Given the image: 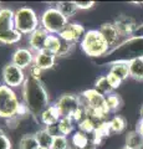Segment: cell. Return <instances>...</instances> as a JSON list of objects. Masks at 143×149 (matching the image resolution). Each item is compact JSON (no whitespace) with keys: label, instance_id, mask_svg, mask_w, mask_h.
I'll return each instance as SVG.
<instances>
[{"label":"cell","instance_id":"7c38bea8","mask_svg":"<svg viewBox=\"0 0 143 149\" xmlns=\"http://www.w3.org/2000/svg\"><path fill=\"white\" fill-rule=\"evenodd\" d=\"M114 27L117 29L119 36H130L135 35L138 29L136 20L127 15H119L113 22Z\"/></svg>","mask_w":143,"mask_h":149},{"label":"cell","instance_id":"cb8c5ba5","mask_svg":"<svg viewBox=\"0 0 143 149\" xmlns=\"http://www.w3.org/2000/svg\"><path fill=\"white\" fill-rule=\"evenodd\" d=\"M95 90L96 91H98L100 93H102V95L105 96H108L111 95V93H113V88L111 87V85L108 83V80H107V77L106 76H101L98 77L97 80H96L95 82Z\"/></svg>","mask_w":143,"mask_h":149},{"label":"cell","instance_id":"5bb4252c","mask_svg":"<svg viewBox=\"0 0 143 149\" xmlns=\"http://www.w3.org/2000/svg\"><path fill=\"white\" fill-rule=\"evenodd\" d=\"M55 61H56V56L51 52H49L47 50H43V51H39V52H35L34 65L36 67H39L41 71L52 68L54 65H55Z\"/></svg>","mask_w":143,"mask_h":149},{"label":"cell","instance_id":"d590c367","mask_svg":"<svg viewBox=\"0 0 143 149\" xmlns=\"http://www.w3.org/2000/svg\"><path fill=\"white\" fill-rule=\"evenodd\" d=\"M41 73H43V71H41L39 67H36L35 65H33V66L30 67V77L35 78V80H40V78H41Z\"/></svg>","mask_w":143,"mask_h":149},{"label":"cell","instance_id":"9a60e30c","mask_svg":"<svg viewBox=\"0 0 143 149\" xmlns=\"http://www.w3.org/2000/svg\"><path fill=\"white\" fill-rule=\"evenodd\" d=\"M98 31L101 32V35L103 36V39L106 40V42H107V45L110 47H116L118 39H119V34H118V31H117L116 27H114L113 24H111V22H105V24L101 25Z\"/></svg>","mask_w":143,"mask_h":149},{"label":"cell","instance_id":"5b68a950","mask_svg":"<svg viewBox=\"0 0 143 149\" xmlns=\"http://www.w3.org/2000/svg\"><path fill=\"white\" fill-rule=\"evenodd\" d=\"M21 103L13 88L0 83V117L8 119L16 118Z\"/></svg>","mask_w":143,"mask_h":149},{"label":"cell","instance_id":"484cf974","mask_svg":"<svg viewBox=\"0 0 143 149\" xmlns=\"http://www.w3.org/2000/svg\"><path fill=\"white\" fill-rule=\"evenodd\" d=\"M73 119L71 117H61L60 120L57 122L59 124V128H60V132H61L62 136H68V134L72 133L73 130Z\"/></svg>","mask_w":143,"mask_h":149},{"label":"cell","instance_id":"d6986e66","mask_svg":"<svg viewBox=\"0 0 143 149\" xmlns=\"http://www.w3.org/2000/svg\"><path fill=\"white\" fill-rule=\"evenodd\" d=\"M126 147L131 149H142L143 148V136L137 130H131L126 136Z\"/></svg>","mask_w":143,"mask_h":149},{"label":"cell","instance_id":"e575fe53","mask_svg":"<svg viewBox=\"0 0 143 149\" xmlns=\"http://www.w3.org/2000/svg\"><path fill=\"white\" fill-rule=\"evenodd\" d=\"M95 1H76V5L78 10H89L95 5Z\"/></svg>","mask_w":143,"mask_h":149},{"label":"cell","instance_id":"1f68e13d","mask_svg":"<svg viewBox=\"0 0 143 149\" xmlns=\"http://www.w3.org/2000/svg\"><path fill=\"white\" fill-rule=\"evenodd\" d=\"M106 77H107L108 83L111 85V87H112L113 90H116V88H118L119 86H121L122 81L119 80L118 77H116V76H114V74H112V73H110V72H108V74H107V76H106Z\"/></svg>","mask_w":143,"mask_h":149},{"label":"cell","instance_id":"3957f363","mask_svg":"<svg viewBox=\"0 0 143 149\" xmlns=\"http://www.w3.org/2000/svg\"><path fill=\"white\" fill-rule=\"evenodd\" d=\"M14 14L9 8L0 9V44L13 45L21 40V34L16 30L14 22Z\"/></svg>","mask_w":143,"mask_h":149},{"label":"cell","instance_id":"ab89813d","mask_svg":"<svg viewBox=\"0 0 143 149\" xmlns=\"http://www.w3.org/2000/svg\"><path fill=\"white\" fill-rule=\"evenodd\" d=\"M0 134H5V132L3 130V128H1V127H0Z\"/></svg>","mask_w":143,"mask_h":149},{"label":"cell","instance_id":"52a82bcc","mask_svg":"<svg viewBox=\"0 0 143 149\" xmlns=\"http://www.w3.org/2000/svg\"><path fill=\"white\" fill-rule=\"evenodd\" d=\"M14 22H15L16 30L21 35H30L39 29V17L36 13L31 8L22 6L17 9L14 14Z\"/></svg>","mask_w":143,"mask_h":149},{"label":"cell","instance_id":"f1b7e54d","mask_svg":"<svg viewBox=\"0 0 143 149\" xmlns=\"http://www.w3.org/2000/svg\"><path fill=\"white\" fill-rule=\"evenodd\" d=\"M98 127V124L95 122V120H92L91 118L89 117H86L85 119H82L80 123H78V128H80L81 132H84L86 134H89V133H93L96 128Z\"/></svg>","mask_w":143,"mask_h":149},{"label":"cell","instance_id":"74e56055","mask_svg":"<svg viewBox=\"0 0 143 149\" xmlns=\"http://www.w3.org/2000/svg\"><path fill=\"white\" fill-rule=\"evenodd\" d=\"M135 35H136V36H143V24H142L141 26H138V29H137V31H136Z\"/></svg>","mask_w":143,"mask_h":149},{"label":"cell","instance_id":"ac0fdd59","mask_svg":"<svg viewBox=\"0 0 143 149\" xmlns=\"http://www.w3.org/2000/svg\"><path fill=\"white\" fill-rule=\"evenodd\" d=\"M128 67H130V77L136 81H143V57L130 61Z\"/></svg>","mask_w":143,"mask_h":149},{"label":"cell","instance_id":"7402d4cb","mask_svg":"<svg viewBox=\"0 0 143 149\" xmlns=\"http://www.w3.org/2000/svg\"><path fill=\"white\" fill-rule=\"evenodd\" d=\"M60 47H61V37L59 35H49L45 44V50H47L49 52L56 56L60 51Z\"/></svg>","mask_w":143,"mask_h":149},{"label":"cell","instance_id":"4dcf8cb0","mask_svg":"<svg viewBox=\"0 0 143 149\" xmlns=\"http://www.w3.org/2000/svg\"><path fill=\"white\" fill-rule=\"evenodd\" d=\"M50 149H68V141L65 136L55 137Z\"/></svg>","mask_w":143,"mask_h":149},{"label":"cell","instance_id":"4fadbf2b","mask_svg":"<svg viewBox=\"0 0 143 149\" xmlns=\"http://www.w3.org/2000/svg\"><path fill=\"white\" fill-rule=\"evenodd\" d=\"M49 32L45 31L43 27L36 29L33 34L29 35V46L33 52H39V51L45 50V44L49 37Z\"/></svg>","mask_w":143,"mask_h":149},{"label":"cell","instance_id":"ffe728a7","mask_svg":"<svg viewBox=\"0 0 143 149\" xmlns=\"http://www.w3.org/2000/svg\"><path fill=\"white\" fill-rule=\"evenodd\" d=\"M35 137H36V139H38L39 147H43V148H46V149L51 148V144L54 142V137L47 132L46 128L39 129L38 132L35 133Z\"/></svg>","mask_w":143,"mask_h":149},{"label":"cell","instance_id":"277c9868","mask_svg":"<svg viewBox=\"0 0 143 149\" xmlns=\"http://www.w3.org/2000/svg\"><path fill=\"white\" fill-rule=\"evenodd\" d=\"M81 49L91 57H101L107 55L110 46L98 30H89L81 40Z\"/></svg>","mask_w":143,"mask_h":149},{"label":"cell","instance_id":"f35d334b","mask_svg":"<svg viewBox=\"0 0 143 149\" xmlns=\"http://www.w3.org/2000/svg\"><path fill=\"white\" fill-rule=\"evenodd\" d=\"M140 114H141V119H143V104L141 106V109H140Z\"/></svg>","mask_w":143,"mask_h":149},{"label":"cell","instance_id":"f546056e","mask_svg":"<svg viewBox=\"0 0 143 149\" xmlns=\"http://www.w3.org/2000/svg\"><path fill=\"white\" fill-rule=\"evenodd\" d=\"M73 47H75V44L68 42V41L61 39V47H60V51L57 52L56 57H65V56H68L72 52Z\"/></svg>","mask_w":143,"mask_h":149},{"label":"cell","instance_id":"9c48e42d","mask_svg":"<svg viewBox=\"0 0 143 149\" xmlns=\"http://www.w3.org/2000/svg\"><path fill=\"white\" fill-rule=\"evenodd\" d=\"M56 108L59 109L61 117H72L75 112L80 108V98L76 95H71V93H66L62 95L60 98L56 101Z\"/></svg>","mask_w":143,"mask_h":149},{"label":"cell","instance_id":"6da1fadb","mask_svg":"<svg viewBox=\"0 0 143 149\" xmlns=\"http://www.w3.org/2000/svg\"><path fill=\"white\" fill-rule=\"evenodd\" d=\"M22 101L30 113L40 116L49 107V92L40 80L29 76L22 85Z\"/></svg>","mask_w":143,"mask_h":149},{"label":"cell","instance_id":"8d00e7d4","mask_svg":"<svg viewBox=\"0 0 143 149\" xmlns=\"http://www.w3.org/2000/svg\"><path fill=\"white\" fill-rule=\"evenodd\" d=\"M136 130L140 134H142L143 136V119H141V120H138L137 122V128H136Z\"/></svg>","mask_w":143,"mask_h":149},{"label":"cell","instance_id":"d6a6232c","mask_svg":"<svg viewBox=\"0 0 143 149\" xmlns=\"http://www.w3.org/2000/svg\"><path fill=\"white\" fill-rule=\"evenodd\" d=\"M0 149H11V142L6 134H0Z\"/></svg>","mask_w":143,"mask_h":149},{"label":"cell","instance_id":"83f0119b","mask_svg":"<svg viewBox=\"0 0 143 149\" xmlns=\"http://www.w3.org/2000/svg\"><path fill=\"white\" fill-rule=\"evenodd\" d=\"M106 102H107V107L110 112H116L122 107V100L121 97L116 93H111V95L106 96Z\"/></svg>","mask_w":143,"mask_h":149},{"label":"cell","instance_id":"2e32d148","mask_svg":"<svg viewBox=\"0 0 143 149\" xmlns=\"http://www.w3.org/2000/svg\"><path fill=\"white\" fill-rule=\"evenodd\" d=\"M60 118H61V114H60V112L55 104L49 106L47 108L40 114V119H41V122L45 124V127L57 123L60 120Z\"/></svg>","mask_w":143,"mask_h":149},{"label":"cell","instance_id":"7a4b0ae2","mask_svg":"<svg viewBox=\"0 0 143 149\" xmlns=\"http://www.w3.org/2000/svg\"><path fill=\"white\" fill-rule=\"evenodd\" d=\"M111 58L110 65L113 62H130L135 58L143 57V36H135L122 42L119 46L108 51L107 55Z\"/></svg>","mask_w":143,"mask_h":149},{"label":"cell","instance_id":"d4e9b609","mask_svg":"<svg viewBox=\"0 0 143 149\" xmlns=\"http://www.w3.org/2000/svg\"><path fill=\"white\" fill-rule=\"evenodd\" d=\"M110 124V129H111V133H121L126 128V119H124L122 116H114L108 122Z\"/></svg>","mask_w":143,"mask_h":149},{"label":"cell","instance_id":"836d02e7","mask_svg":"<svg viewBox=\"0 0 143 149\" xmlns=\"http://www.w3.org/2000/svg\"><path fill=\"white\" fill-rule=\"evenodd\" d=\"M46 129H47V132L51 134V136L55 138V137H60L62 136L61 132H60V128H59V124L55 123V124H51V125H47V127H45Z\"/></svg>","mask_w":143,"mask_h":149},{"label":"cell","instance_id":"30bf717a","mask_svg":"<svg viewBox=\"0 0 143 149\" xmlns=\"http://www.w3.org/2000/svg\"><path fill=\"white\" fill-rule=\"evenodd\" d=\"M85 34H86L85 27L81 24H78V22H68L65 26V29L59 34V36L61 39L68 41V42L76 44L84 39Z\"/></svg>","mask_w":143,"mask_h":149},{"label":"cell","instance_id":"8992f818","mask_svg":"<svg viewBox=\"0 0 143 149\" xmlns=\"http://www.w3.org/2000/svg\"><path fill=\"white\" fill-rule=\"evenodd\" d=\"M67 24L68 19L63 16L56 6L46 9L40 17V27H43L50 35H59Z\"/></svg>","mask_w":143,"mask_h":149},{"label":"cell","instance_id":"e0dca14e","mask_svg":"<svg viewBox=\"0 0 143 149\" xmlns=\"http://www.w3.org/2000/svg\"><path fill=\"white\" fill-rule=\"evenodd\" d=\"M110 73L114 74L118 77L122 82L126 80L127 77H130V67H128V62H113L111 63Z\"/></svg>","mask_w":143,"mask_h":149},{"label":"cell","instance_id":"44dd1931","mask_svg":"<svg viewBox=\"0 0 143 149\" xmlns=\"http://www.w3.org/2000/svg\"><path fill=\"white\" fill-rule=\"evenodd\" d=\"M56 8L60 10V13H61L63 16H66L67 19L73 16L76 14V11L78 10L76 1H59L56 4Z\"/></svg>","mask_w":143,"mask_h":149},{"label":"cell","instance_id":"b9f144b4","mask_svg":"<svg viewBox=\"0 0 143 149\" xmlns=\"http://www.w3.org/2000/svg\"><path fill=\"white\" fill-rule=\"evenodd\" d=\"M36 149H46V148H43V147H38Z\"/></svg>","mask_w":143,"mask_h":149},{"label":"cell","instance_id":"4316f807","mask_svg":"<svg viewBox=\"0 0 143 149\" xmlns=\"http://www.w3.org/2000/svg\"><path fill=\"white\" fill-rule=\"evenodd\" d=\"M89 143H90V139H89V137H87V134L81 132V130H77V132L72 136V144L76 149L85 148Z\"/></svg>","mask_w":143,"mask_h":149},{"label":"cell","instance_id":"603a6c76","mask_svg":"<svg viewBox=\"0 0 143 149\" xmlns=\"http://www.w3.org/2000/svg\"><path fill=\"white\" fill-rule=\"evenodd\" d=\"M39 147L35 134H24L19 141V149H36Z\"/></svg>","mask_w":143,"mask_h":149},{"label":"cell","instance_id":"60d3db41","mask_svg":"<svg viewBox=\"0 0 143 149\" xmlns=\"http://www.w3.org/2000/svg\"><path fill=\"white\" fill-rule=\"evenodd\" d=\"M121 149H131V148H128V147H126V146H124L123 148H121Z\"/></svg>","mask_w":143,"mask_h":149},{"label":"cell","instance_id":"ba28073f","mask_svg":"<svg viewBox=\"0 0 143 149\" xmlns=\"http://www.w3.org/2000/svg\"><path fill=\"white\" fill-rule=\"evenodd\" d=\"M1 77H3L4 85L9 86L10 88L22 86L26 80L24 70H21L20 67H17L16 65H14L11 62L4 66Z\"/></svg>","mask_w":143,"mask_h":149},{"label":"cell","instance_id":"8fae6325","mask_svg":"<svg viewBox=\"0 0 143 149\" xmlns=\"http://www.w3.org/2000/svg\"><path fill=\"white\" fill-rule=\"evenodd\" d=\"M34 57H35V54L30 49L20 47L14 51L13 57H11V63L16 65L21 70H25L27 67L30 68L34 65Z\"/></svg>","mask_w":143,"mask_h":149}]
</instances>
